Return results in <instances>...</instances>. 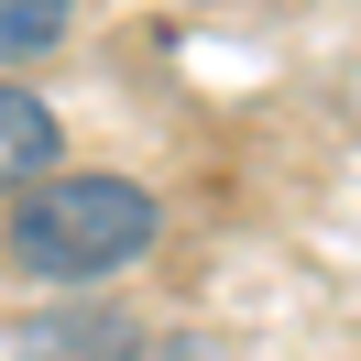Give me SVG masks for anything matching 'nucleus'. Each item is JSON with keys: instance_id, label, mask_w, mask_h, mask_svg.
<instances>
[{"instance_id": "2", "label": "nucleus", "mask_w": 361, "mask_h": 361, "mask_svg": "<svg viewBox=\"0 0 361 361\" xmlns=\"http://www.w3.org/2000/svg\"><path fill=\"white\" fill-rule=\"evenodd\" d=\"M142 350H154V329L110 295H66V307L11 329V361H142Z\"/></svg>"}, {"instance_id": "4", "label": "nucleus", "mask_w": 361, "mask_h": 361, "mask_svg": "<svg viewBox=\"0 0 361 361\" xmlns=\"http://www.w3.org/2000/svg\"><path fill=\"white\" fill-rule=\"evenodd\" d=\"M66 33H77V0H0V77H11V66H44Z\"/></svg>"}, {"instance_id": "1", "label": "nucleus", "mask_w": 361, "mask_h": 361, "mask_svg": "<svg viewBox=\"0 0 361 361\" xmlns=\"http://www.w3.org/2000/svg\"><path fill=\"white\" fill-rule=\"evenodd\" d=\"M164 241V197L121 164H55L44 186L0 208V274H23L44 295H99Z\"/></svg>"}, {"instance_id": "3", "label": "nucleus", "mask_w": 361, "mask_h": 361, "mask_svg": "<svg viewBox=\"0 0 361 361\" xmlns=\"http://www.w3.org/2000/svg\"><path fill=\"white\" fill-rule=\"evenodd\" d=\"M55 164H66V121H55V99H33L23 77H0V197L44 186Z\"/></svg>"}]
</instances>
